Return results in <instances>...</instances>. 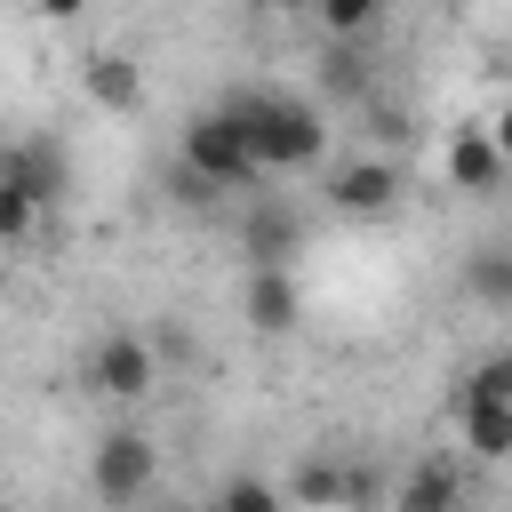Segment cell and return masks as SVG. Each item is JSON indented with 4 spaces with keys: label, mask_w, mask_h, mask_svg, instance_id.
I'll return each instance as SVG.
<instances>
[{
    "label": "cell",
    "mask_w": 512,
    "mask_h": 512,
    "mask_svg": "<svg viewBox=\"0 0 512 512\" xmlns=\"http://www.w3.org/2000/svg\"><path fill=\"white\" fill-rule=\"evenodd\" d=\"M224 112H232V128L248 136L256 176H296V168H312V160L328 152V120H320V104L296 96V88H248V96H232Z\"/></svg>",
    "instance_id": "6da1fadb"
},
{
    "label": "cell",
    "mask_w": 512,
    "mask_h": 512,
    "mask_svg": "<svg viewBox=\"0 0 512 512\" xmlns=\"http://www.w3.org/2000/svg\"><path fill=\"white\" fill-rule=\"evenodd\" d=\"M176 160H184V184H192V200L256 184V152H248V136L232 128V112H224V104H216V112H200V120L184 128Z\"/></svg>",
    "instance_id": "7a4b0ae2"
},
{
    "label": "cell",
    "mask_w": 512,
    "mask_h": 512,
    "mask_svg": "<svg viewBox=\"0 0 512 512\" xmlns=\"http://www.w3.org/2000/svg\"><path fill=\"white\" fill-rule=\"evenodd\" d=\"M152 480H160V448L144 440V432H104L96 448H88V488H96V504H112V512H136L144 496H152Z\"/></svg>",
    "instance_id": "3957f363"
},
{
    "label": "cell",
    "mask_w": 512,
    "mask_h": 512,
    "mask_svg": "<svg viewBox=\"0 0 512 512\" xmlns=\"http://www.w3.org/2000/svg\"><path fill=\"white\" fill-rule=\"evenodd\" d=\"M160 384V352H152V336H136V328H112V336H96L88 344V392L96 400H144Z\"/></svg>",
    "instance_id": "277c9868"
},
{
    "label": "cell",
    "mask_w": 512,
    "mask_h": 512,
    "mask_svg": "<svg viewBox=\"0 0 512 512\" xmlns=\"http://www.w3.org/2000/svg\"><path fill=\"white\" fill-rule=\"evenodd\" d=\"M0 184H16L32 208H56V200H64V184H72V168H64V144H48V136L0 144Z\"/></svg>",
    "instance_id": "5b68a950"
},
{
    "label": "cell",
    "mask_w": 512,
    "mask_h": 512,
    "mask_svg": "<svg viewBox=\"0 0 512 512\" xmlns=\"http://www.w3.org/2000/svg\"><path fill=\"white\" fill-rule=\"evenodd\" d=\"M392 200H400V168L392 160H344L328 176V208L336 216H392Z\"/></svg>",
    "instance_id": "8992f818"
},
{
    "label": "cell",
    "mask_w": 512,
    "mask_h": 512,
    "mask_svg": "<svg viewBox=\"0 0 512 512\" xmlns=\"http://www.w3.org/2000/svg\"><path fill=\"white\" fill-rule=\"evenodd\" d=\"M240 312H248V328H256V336H288V328L304 320V296H296V280H288V264H248V288H240Z\"/></svg>",
    "instance_id": "52a82bcc"
},
{
    "label": "cell",
    "mask_w": 512,
    "mask_h": 512,
    "mask_svg": "<svg viewBox=\"0 0 512 512\" xmlns=\"http://www.w3.org/2000/svg\"><path fill=\"white\" fill-rule=\"evenodd\" d=\"M80 88H88V104H104V112H136V104H144V72H136L120 48L80 56Z\"/></svg>",
    "instance_id": "ba28073f"
},
{
    "label": "cell",
    "mask_w": 512,
    "mask_h": 512,
    "mask_svg": "<svg viewBox=\"0 0 512 512\" xmlns=\"http://www.w3.org/2000/svg\"><path fill=\"white\" fill-rule=\"evenodd\" d=\"M392 512H464V472L448 456H424L400 488H392Z\"/></svg>",
    "instance_id": "9c48e42d"
},
{
    "label": "cell",
    "mask_w": 512,
    "mask_h": 512,
    "mask_svg": "<svg viewBox=\"0 0 512 512\" xmlns=\"http://www.w3.org/2000/svg\"><path fill=\"white\" fill-rule=\"evenodd\" d=\"M440 168H448V184H456V192H496V184H504V152L488 144V128H456Z\"/></svg>",
    "instance_id": "30bf717a"
},
{
    "label": "cell",
    "mask_w": 512,
    "mask_h": 512,
    "mask_svg": "<svg viewBox=\"0 0 512 512\" xmlns=\"http://www.w3.org/2000/svg\"><path fill=\"white\" fill-rule=\"evenodd\" d=\"M288 496H296L304 512H344V504L360 496V472H352V464H336V456H304V464H296V480H288Z\"/></svg>",
    "instance_id": "8fae6325"
},
{
    "label": "cell",
    "mask_w": 512,
    "mask_h": 512,
    "mask_svg": "<svg viewBox=\"0 0 512 512\" xmlns=\"http://www.w3.org/2000/svg\"><path fill=\"white\" fill-rule=\"evenodd\" d=\"M296 256V216L280 200H256L248 208V264H288Z\"/></svg>",
    "instance_id": "7c38bea8"
},
{
    "label": "cell",
    "mask_w": 512,
    "mask_h": 512,
    "mask_svg": "<svg viewBox=\"0 0 512 512\" xmlns=\"http://www.w3.org/2000/svg\"><path fill=\"white\" fill-rule=\"evenodd\" d=\"M456 408H512V352H488L456 376Z\"/></svg>",
    "instance_id": "4fadbf2b"
},
{
    "label": "cell",
    "mask_w": 512,
    "mask_h": 512,
    "mask_svg": "<svg viewBox=\"0 0 512 512\" xmlns=\"http://www.w3.org/2000/svg\"><path fill=\"white\" fill-rule=\"evenodd\" d=\"M456 424H464V448L480 464H504L512 456V408H456Z\"/></svg>",
    "instance_id": "5bb4252c"
},
{
    "label": "cell",
    "mask_w": 512,
    "mask_h": 512,
    "mask_svg": "<svg viewBox=\"0 0 512 512\" xmlns=\"http://www.w3.org/2000/svg\"><path fill=\"white\" fill-rule=\"evenodd\" d=\"M384 8H392V0H320L312 16H320V32H328V40H360V32H376V24H384Z\"/></svg>",
    "instance_id": "9a60e30c"
},
{
    "label": "cell",
    "mask_w": 512,
    "mask_h": 512,
    "mask_svg": "<svg viewBox=\"0 0 512 512\" xmlns=\"http://www.w3.org/2000/svg\"><path fill=\"white\" fill-rule=\"evenodd\" d=\"M464 288H472L480 304H512V248H480V256L464 264Z\"/></svg>",
    "instance_id": "2e32d148"
},
{
    "label": "cell",
    "mask_w": 512,
    "mask_h": 512,
    "mask_svg": "<svg viewBox=\"0 0 512 512\" xmlns=\"http://www.w3.org/2000/svg\"><path fill=\"white\" fill-rule=\"evenodd\" d=\"M208 504H216V512H288V488H272V480L240 472V480H224Z\"/></svg>",
    "instance_id": "e0dca14e"
},
{
    "label": "cell",
    "mask_w": 512,
    "mask_h": 512,
    "mask_svg": "<svg viewBox=\"0 0 512 512\" xmlns=\"http://www.w3.org/2000/svg\"><path fill=\"white\" fill-rule=\"evenodd\" d=\"M328 96H368V64H360V48H352V40H336V48H328Z\"/></svg>",
    "instance_id": "ac0fdd59"
},
{
    "label": "cell",
    "mask_w": 512,
    "mask_h": 512,
    "mask_svg": "<svg viewBox=\"0 0 512 512\" xmlns=\"http://www.w3.org/2000/svg\"><path fill=\"white\" fill-rule=\"evenodd\" d=\"M32 224H40V208H32L16 184H0V240H24Z\"/></svg>",
    "instance_id": "d6986e66"
},
{
    "label": "cell",
    "mask_w": 512,
    "mask_h": 512,
    "mask_svg": "<svg viewBox=\"0 0 512 512\" xmlns=\"http://www.w3.org/2000/svg\"><path fill=\"white\" fill-rule=\"evenodd\" d=\"M488 144H496V152H504V168H512V104L488 120Z\"/></svg>",
    "instance_id": "ffe728a7"
},
{
    "label": "cell",
    "mask_w": 512,
    "mask_h": 512,
    "mask_svg": "<svg viewBox=\"0 0 512 512\" xmlns=\"http://www.w3.org/2000/svg\"><path fill=\"white\" fill-rule=\"evenodd\" d=\"M32 8H40V16H48V24H64V16H80V8H88V0H32Z\"/></svg>",
    "instance_id": "44dd1931"
},
{
    "label": "cell",
    "mask_w": 512,
    "mask_h": 512,
    "mask_svg": "<svg viewBox=\"0 0 512 512\" xmlns=\"http://www.w3.org/2000/svg\"><path fill=\"white\" fill-rule=\"evenodd\" d=\"M272 8H288V16H312V8H320V0H272Z\"/></svg>",
    "instance_id": "7402d4cb"
},
{
    "label": "cell",
    "mask_w": 512,
    "mask_h": 512,
    "mask_svg": "<svg viewBox=\"0 0 512 512\" xmlns=\"http://www.w3.org/2000/svg\"><path fill=\"white\" fill-rule=\"evenodd\" d=\"M168 512H216V504H168Z\"/></svg>",
    "instance_id": "603a6c76"
},
{
    "label": "cell",
    "mask_w": 512,
    "mask_h": 512,
    "mask_svg": "<svg viewBox=\"0 0 512 512\" xmlns=\"http://www.w3.org/2000/svg\"><path fill=\"white\" fill-rule=\"evenodd\" d=\"M0 512H16V504H0Z\"/></svg>",
    "instance_id": "cb8c5ba5"
}]
</instances>
